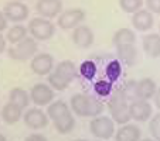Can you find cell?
<instances>
[{
  "label": "cell",
  "mask_w": 160,
  "mask_h": 141,
  "mask_svg": "<svg viewBox=\"0 0 160 141\" xmlns=\"http://www.w3.org/2000/svg\"><path fill=\"white\" fill-rule=\"evenodd\" d=\"M47 114H48V117L52 120L55 130L58 133L68 134V133L72 131L74 126H75V120H74L72 113H71L70 107H68V105L65 102L57 100V102L51 103L48 106Z\"/></svg>",
  "instance_id": "obj_1"
},
{
  "label": "cell",
  "mask_w": 160,
  "mask_h": 141,
  "mask_svg": "<svg viewBox=\"0 0 160 141\" xmlns=\"http://www.w3.org/2000/svg\"><path fill=\"white\" fill-rule=\"evenodd\" d=\"M70 103L74 113L79 117H98L103 111V105L101 100L84 93L74 95Z\"/></svg>",
  "instance_id": "obj_2"
},
{
  "label": "cell",
  "mask_w": 160,
  "mask_h": 141,
  "mask_svg": "<svg viewBox=\"0 0 160 141\" xmlns=\"http://www.w3.org/2000/svg\"><path fill=\"white\" fill-rule=\"evenodd\" d=\"M77 75V68L71 61H61L48 75V83L57 90H64L70 86Z\"/></svg>",
  "instance_id": "obj_3"
},
{
  "label": "cell",
  "mask_w": 160,
  "mask_h": 141,
  "mask_svg": "<svg viewBox=\"0 0 160 141\" xmlns=\"http://www.w3.org/2000/svg\"><path fill=\"white\" fill-rule=\"evenodd\" d=\"M109 113L112 116V120L118 124H126L130 120V114H129V103L125 96L123 89L118 87L115 89V92L112 93L111 99L108 103Z\"/></svg>",
  "instance_id": "obj_4"
},
{
  "label": "cell",
  "mask_w": 160,
  "mask_h": 141,
  "mask_svg": "<svg viewBox=\"0 0 160 141\" xmlns=\"http://www.w3.org/2000/svg\"><path fill=\"white\" fill-rule=\"evenodd\" d=\"M89 131L99 140H109L115 134V121L106 116L94 117L89 123Z\"/></svg>",
  "instance_id": "obj_5"
},
{
  "label": "cell",
  "mask_w": 160,
  "mask_h": 141,
  "mask_svg": "<svg viewBox=\"0 0 160 141\" xmlns=\"http://www.w3.org/2000/svg\"><path fill=\"white\" fill-rule=\"evenodd\" d=\"M28 30H30L31 35L36 41H45L50 40L55 33V27L51 21H48L44 17H36L30 21L28 24Z\"/></svg>",
  "instance_id": "obj_6"
},
{
  "label": "cell",
  "mask_w": 160,
  "mask_h": 141,
  "mask_svg": "<svg viewBox=\"0 0 160 141\" xmlns=\"http://www.w3.org/2000/svg\"><path fill=\"white\" fill-rule=\"evenodd\" d=\"M36 51L37 41L33 37H26L23 41L16 44V47L9 49V55L14 61H27L36 55Z\"/></svg>",
  "instance_id": "obj_7"
},
{
  "label": "cell",
  "mask_w": 160,
  "mask_h": 141,
  "mask_svg": "<svg viewBox=\"0 0 160 141\" xmlns=\"http://www.w3.org/2000/svg\"><path fill=\"white\" fill-rule=\"evenodd\" d=\"M85 18V12L81 9H70L61 13L58 17V27L62 30L77 28Z\"/></svg>",
  "instance_id": "obj_8"
},
{
  "label": "cell",
  "mask_w": 160,
  "mask_h": 141,
  "mask_svg": "<svg viewBox=\"0 0 160 141\" xmlns=\"http://www.w3.org/2000/svg\"><path fill=\"white\" fill-rule=\"evenodd\" d=\"M3 13L7 20L20 23V21H24L28 17V7L24 3L18 2V0H13V2H10L4 6Z\"/></svg>",
  "instance_id": "obj_9"
},
{
  "label": "cell",
  "mask_w": 160,
  "mask_h": 141,
  "mask_svg": "<svg viewBox=\"0 0 160 141\" xmlns=\"http://www.w3.org/2000/svg\"><path fill=\"white\" fill-rule=\"evenodd\" d=\"M129 114L130 119H133L135 121H146L152 116V105L149 103V100L136 99L130 102Z\"/></svg>",
  "instance_id": "obj_10"
},
{
  "label": "cell",
  "mask_w": 160,
  "mask_h": 141,
  "mask_svg": "<svg viewBox=\"0 0 160 141\" xmlns=\"http://www.w3.org/2000/svg\"><path fill=\"white\" fill-rule=\"evenodd\" d=\"M52 65H54V59L50 54H38L34 55L31 59V69L36 75L44 76V75H50L52 71Z\"/></svg>",
  "instance_id": "obj_11"
},
{
  "label": "cell",
  "mask_w": 160,
  "mask_h": 141,
  "mask_svg": "<svg viewBox=\"0 0 160 141\" xmlns=\"http://www.w3.org/2000/svg\"><path fill=\"white\" fill-rule=\"evenodd\" d=\"M31 100L34 102V105L37 106H47L50 105V102L54 97V92L52 89L45 83H37L31 87Z\"/></svg>",
  "instance_id": "obj_12"
},
{
  "label": "cell",
  "mask_w": 160,
  "mask_h": 141,
  "mask_svg": "<svg viewBox=\"0 0 160 141\" xmlns=\"http://www.w3.org/2000/svg\"><path fill=\"white\" fill-rule=\"evenodd\" d=\"M48 114H45L40 109H30L24 114V123L33 130H40L48 126Z\"/></svg>",
  "instance_id": "obj_13"
},
{
  "label": "cell",
  "mask_w": 160,
  "mask_h": 141,
  "mask_svg": "<svg viewBox=\"0 0 160 141\" xmlns=\"http://www.w3.org/2000/svg\"><path fill=\"white\" fill-rule=\"evenodd\" d=\"M37 12L44 18L57 17L62 10V2L61 0H38L37 2Z\"/></svg>",
  "instance_id": "obj_14"
},
{
  "label": "cell",
  "mask_w": 160,
  "mask_h": 141,
  "mask_svg": "<svg viewBox=\"0 0 160 141\" xmlns=\"http://www.w3.org/2000/svg\"><path fill=\"white\" fill-rule=\"evenodd\" d=\"M116 52H118V58L121 59V62L126 66H133L139 62V52L136 49L135 44L116 47Z\"/></svg>",
  "instance_id": "obj_15"
},
{
  "label": "cell",
  "mask_w": 160,
  "mask_h": 141,
  "mask_svg": "<svg viewBox=\"0 0 160 141\" xmlns=\"http://www.w3.org/2000/svg\"><path fill=\"white\" fill-rule=\"evenodd\" d=\"M72 41L79 48H88L94 42V33L88 26H78L72 33Z\"/></svg>",
  "instance_id": "obj_16"
},
{
  "label": "cell",
  "mask_w": 160,
  "mask_h": 141,
  "mask_svg": "<svg viewBox=\"0 0 160 141\" xmlns=\"http://www.w3.org/2000/svg\"><path fill=\"white\" fill-rule=\"evenodd\" d=\"M132 24L138 31H148L153 27V14L149 10H139L133 13Z\"/></svg>",
  "instance_id": "obj_17"
},
{
  "label": "cell",
  "mask_w": 160,
  "mask_h": 141,
  "mask_svg": "<svg viewBox=\"0 0 160 141\" xmlns=\"http://www.w3.org/2000/svg\"><path fill=\"white\" fill-rule=\"evenodd\" d=\"M115 141H140V129L136 124H122L115 134Z\"/></svg>",
  "instance_id": "obj_18"
},
{
  "label": "cell",
  "mask_w": 160,
  "mask_h": 141,
  "mask_svg": "<svg viewBox=\"0 0 160 141\" xmlns=\"http://www.w3.org/2000/svg\"><path fill=\"white\" fill-rule=\"evenodd\" d=\"M142 47L146 55L152 58L160 57V35L159 34H146L142 38Z\"/></svg>",
  "instance_id": "obj_19"
},
{
  "label": "cell",
  "mask_w": 160,
  "mask_h": 141,
  "mask_svg": "<svg viewBox=\"0 0 160 141\" xmlns=\"http://www.w3.org/2000/svg\"><path fill=\"white\" fill-rule=\"evenodd\" d=\"M156 95V83L150 78H143L138 82V99L149 100Z\"/></svg>",
  "instance_id": "obj_20"
},
{
  "label": "cell",
  "mask_w": 160,
  "mask_h": 141,
  "mask_svg": "<svg viewBox=\"0 0 160 141\" xmlns=\"http://www.w3.org/2000/svg\"><path fill=\"white\" fill-rule=\"evenodd\" d=\"M21 116H23V109L18 107L17 105H14V103H12V102L4 105L3 109H2V119H3L7 124L17 123L21 119Z\"/></svg>",
  "instance_id": "obj_21"
},
{
  "label": "cell",
  "mask_w": 160,
  "mask_h": 141,
  "mask_svg": "<svg viewBox=\"0 0 160 141\" xmlns=\"http://www.w3.org/2000/svg\"><path fill=\"white\" fill-rule=\"evenodd\" d=\"M135 41H136V34L133 33L130 28H119V30L113 34V38H112V42H113L116 47L135 44Z\"/></svg>",
  "instance_id": "obj_22"
},
{
  "label": "cell",
  "mask_w": 160,
  "mask_h": 141,
  "mask_svg": "<svg viewBox=\"0 0 160 141\" xmlns=\"http://www.w3.org/2000/svg\"><path fill=\"white\" fill-rule=\"evenodd\" d=\"M9 99L12 103L17 105L18 107L24 109L28 106V95L24 89L21 87H14V89L10 90V95H9Z\"/></svg>",
  "instance_id": "obj_23"
},
{
  "label": "cell",
  "mask_w": 160,
  "mask_h": 141,
  "mask_svg": "<svg viewBox=\"0 0 160 141\" xmlns=\"http://www.w3.org/2000/svg\"><path fill=\"white\" fill-rule=\"evenodd\" d=\"M7 41H10L12 44H18L20 41L27 37V30L23 26H14L13 28H10L7 33Z\"/></svg>",
  "instance_id": "obj_24"
},
{
  "label": "cell",
  "mask_w": 160,
  "mask_h": 141,
  "mask_svg": "<svg viewBox=\"0 0 160 141\" xmlns=\"http://www.w3.org/2000/svg\"><path fill=\"white\" fill-rule=\"evenodd\" d=\"M121 63H119V61H112V62L108 63V66H106V76H108L109 82H116L118 81V78L121 76Z\"/></svg>",
  "instance_id": "obj_25"
},
{
  "label": "cell",
  "mask_w": 160,
  "mask_h": 141,
  "mask_svg": "<svg viewBox=\"0 0 160 141\" xmlns=\"http://www.w3.org/2000/svg\"><path fill=\"white\" fill-rule=\"evenodd\" d=\"M119 4L125 13H136L143 6V0H119Z\"/></svg>",
  "instance_id": "obj_26"
},
{
  "label": "cell",
  "mask_w": 160,
  "mask_h": 141,
  "mask_svg": "<svg viewBox=\"0 0 160 141\" xmlns=\"http://www.w3.org/2000/svg\"><path fill=\"white\" fill-rule=\"evenodd\" d=\"M123 93L129 102L136 100L138 99V82H135V81L128 82V85L123 87Z\"/></svg>",
  "instance_id": "obj_27"
},
{
  "label": "cell",
  "mask_w": 160,
  "mask_h": 141,
  "mask_svg": "<svg viewBox=\"0 0 160 141\" xmlns=\"http://www.w3.org/2000/svg\"><path fill=\"white\" fill-rule=\"evenodd\" d=\"M149 130L153 138H156L157 141H160V113H157L156 116L152 117L150 123H149Z\"/></svg>",
  "instance_id": "obj_28"
},
{
  "label": "cell",
  "mask_w": 160,
  "mask_h": 141,
  "mask_svg": "<svg viewBox=\"0 0 160 141\" xmlns=\"http://www.w3.org/2000/svg\"><path fill=\"white\" fill-rule=\"evenodd\" d=\"M95 72H97V66L92 61H85L81 65V73L84 78L87 79H92L95 76Z\"/></svg>",
  "instance_id": "obj_29"
},
{
  "label": "cell",
  "mask_w": 160,
  "mask_h": 141,
  "mask_svg": "<svg viewBox=\"0 0 160 141\" xmlns=\"http://www.w3.org/2000/svg\"><path fill=\"white\" fill-rule=\"evenodd\" d=\"M95 90H97V93H99L101 96H106L112 90V82H98L95 85Z\"/></svg>",
  "instance_id": "obj_30"
},
{
  "label": "cell",
  "mask_w": 160,
  "mask_h": 141,
  "mask_svg": "<svg viewBox=\"0 0 160 141\" xmlns=\"http://www.w3.org/2000/svg\"><path fill=\"white\" fill-rule=\"evenodd\" d=\"M146 7L150 13L160 14V0H146Z\"/></svg>",
  "instance_id": "obj_31"
},
{
  "label": "cell",
  "mask_w": 160,
  "mask_h": 141,
  "mask_svg": "<svg viewBox=\"0 0 160 141\" xmlns=\"http://www.w3.org/2000/svg\"><path fill=\"white\" fill-rule=\"evenodd\" d=\"M26 141H47V138L42 134H31L26 138Z\"/></svg>",
  "instance_id": "obj_32"
},
{
  "label": "cell",
  "mask_w": 160,
  "mask_h": 141,
  "mask_svg": "<svg viewBox=\"0 0 160 141\" xmlns=\"http://www.w3.org/2000/svg\"><path fill=\"white\" fill-rule=\"evenodd\" d=\"M7 28V18L3 12H0V31H3Z\"/></svg>",
  "instance_id": "obj_33"
},
{
  "label": "cell",
  "mask_w": 160,
  "mask_h": 141,
  "mask_svg": "<svg viewBox=\"0 0 160 141\" xmlns=\"http://www.w3.org/2000/svg\"><path fill=\"white\" fill-rule=\"evenodd\" d=\"M4 48H6V40H4V37L0 34V54L4 51Z\"/></svg>",
  "instance_id": "obj_34"
},
{
  "label": "cell",
  "mask_w": 160,
  "mask_h": 141,
  "mask_svg": "<svg viewBox=\"0 0 160 141\" xmlns=\"http://www.w3.org/2000/svg\"><path fill=\"white\" fill-rule=\"evenodd\" d=\"M154 105L160 109V89L156 90V95H154Z\"/></svg>",
  "instance_id": "obj_35"
},
{
  "label": "cell",
  "mask_w": 160,
  "mask_h": 141,
  "mask_svg": "<svg viewBox=\"0 0 160 141\" xmlns=\"http://www.w3.org/2000/svg\"><path fill=\"white\" fill-rule=\"evenodd\" d=\"M0 141H6V137L3 134H0Z\"/></svg>",
  "instance_id": "obj_36"
},
{
  "label": "cell",
  "mask_w": 160,
  "mask_h": 141,
  "mask_svg": "<svg viewBox=\"0 0 160 141\" xmlns=\"http://www.w3.org/2000/svg\"><path fill=\"white\" fill-rule=\"evenodd\" d=\"M140 141H153V140H150V138H145V140H140Z\"/></svg>",
  "instance_id": "obj_37"
},
{
  "label": "cell",
  "mask_w": 160,
  "mask_h": 141,
  "mask_svg": "<svg viewBox=\"0 0 160 141\" xmlns=\"http://www.w3.org/2000/svg\"><path fill=\"white\" fill-rule=\"evenodd\" d=\"M74 141H89V140H74Z\"/></svg>",
  "instance_id": "obj_38"
}]
</instances>
